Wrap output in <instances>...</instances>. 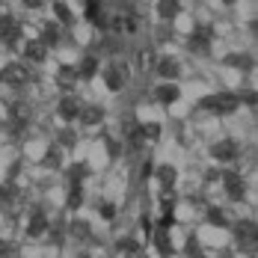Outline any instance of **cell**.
Returning a JSON list of instances; mask_svg holds the SVG:
<instances>
[{"mask_svg": "<svg viewBox=\"0 0 258 258\" xmlns=\"http://www.w3.org/2000/svg\"><path fill=\"white\" fill-rule=\"evenodd\" d=\"M202 104H205L208 110H217V113H229V110L237 107L234 95H211V98H205Z\"/></svg>", "mask_w": 258, "mask_h": 258, "instance_id": "cell-1", "label": "cell"}, {"mask_svg": "<svg viewBox=\"0 0 258 258\" xmlns=\"http://www.w3.org/2000/svg\"><path fill=\"white\" fill-rule=\"evenodd\" d=\"M223 181H226V190H229L232 199H243V178H240L237 172H226Z\"/></svg>", "mask_w": 258, "mask_h": 258, "instance_id": "cell-2", "label": "cell"}, {"mask_svg": "<svg viewBox=\"0 0 258 258\" xmlns=\"http://www.w3.org/2000/svg\"><path fill=\"white\" fill-rule=\"evenodd\" d=\"M157 101H163V104H172V101H178V86L175 83H163V86H157Z\"/></svg>", "mask_w": 258, "mask_h": 258, "instance_id": "cell-3", "label": "cell"}, {"mask_svg": "<svg viewBox=\"0 0 258 258\" xmlns=\"http://www.w3.org/2000/svg\"><path fill=\"white\" fill-rule=\"evenodd\" d=\"M234 155H237V152H234L232 140H223V143H217V146H214V157H217V160H232Z\"/></svg>", "mask_w": 258, "mask_h": 258, "instance_id": "cell-4", "label": "cell"}, {"mask_svg": "<svg viewBox=\"0 0 258 258\" xmlns=\"http://www.w3.org/2000/svg\"><path fill=\"white\" fill-rule=\"evenodd\" d=\"M59 116H62V119H78L80 104L75 101V98H62V104H59Z\"/></svg>", "mask_w": 258, "mask_h": 258, "instance_id": "cell-5", "label": "cell"}, {"mask_svg": "<svg viewBox=\"0 0 258 258\" xmlns=\"http://www.w3.org/2000/svg\"><path fill=\"white\" fill-rule=\"evenodd\" d=\"M24 53L33 59V62H42V59H45V45H42V42H27Z\"/></svg>", "mask_w": 258, "mask_h": 258, "instance_id": "cell-6", "label": "cell"}, {"mask_svg": "<svg viewBox=\"0 0 258 258\" xmlns=\"http://www.w3.org/2000/svg\"><path fill=\"white\" fill-rule=\"evenodd\" d=\"M45 226H48V223H45V214H39V211H36V214L30 217V223H27V232H30V234H42V232H45Z\"/></svg>", "mask_w": 258, "mask_h": 258, "instance_id": "cell-7", "label": "cell"}, {"mask_svg": "<svg viewBox=\"0 0 258 258\" xmlns=\"http://www.w3.org/2000/svg\"><path fill=\"white\" fill-rule=\"evenodd\" d=\"M157 178H160L163 187H172V184H175V166H169V163L160 166V169H157Z\"/></svg>", "mask_w": 258, "mask_h": 258, "instance_id": "cell-8", "label": "cell"}, {"mask_svg": "<svg viewBox=\"0 0 258 258\" xmlns=\"http://www.w3.org/2000/svg\"><path fill=\"white\" fill-rule=\"evenodd\" d=\"M0 78H6L9 83H21L24 80V69L21 66H9L6 72H0Z\"/></svg>", "mask_w": 258, "mask_h": 258, "instance_id": "cell-9", "label": "cell"}, {"mask_svg": "<svg viewBox=\"0 0 258 258\" xmlns=\"http://www.w3.org/2000/svg\"><path fill=\"white\" fill-rule=\"evenodd\" d=\"M122 72H119V69H110V72H107V86H110V89H119V86H122Z\"/></svg>", "mask_w": 258, "mask_h": 258, "instance_id": "cell-10", "label": "cell"}, {"mask_svg": "<svg viewBox=\"0 0 258 258\" xmlns=\"http://www.w3.org/2000/svg\"><path fill=\"white\" fill-rule=\"evenodd\" d=\"M157 249H160V255H169V252H172V246H169V237H166V232H157Z\"/></svg>", "mask_w": 258, "mask_h": 258, "instance_id": "cell-11", "label": "cell"}, {"mask_svg": "<svg viewBox=\"0 0 258 258\" xmlns=\"http://www.w3.org/2000/svg\"><path fill=\"white\" fill-rule=\"evenodd\" d=\"M157 12H160L163 18H169V15H175V12H178V6H175V3H169V0H163V3H157Z\"/></svg>", "mask_w": 258, "mask_h": 258, "instance_id": "cell-12", "label": "cell"}, {"mask_svg": "<svg viewBox=\"0 0 258 258\" xmlns=\"http://www.w3.org/2000/svg\"><path fill=\"white\" fill-rule=\"evenodd\" d=\"M175 72H178V66H175L172 59H163V62H160V75H163V78H175Z\"/></svg>", "mask_w": 258, "mask_h": 258, "instance_id": "cell-13", "label": "cell"}, {"mask_svg": "<svg viewBox=\"0 0 258 258\" xmlns=\"http://www.w3.org/2000/svg\"><path fill=\"white\" fill-rule=\"evenodd\" d=\"M98 119H101V110H98V107H89V110H83V122H86V125H95Z\"/></svg>", "mask_w": 258, "mask_h": 258, "instance_id": "cell-14", "label": "cell"}, {"mask_svg": "<svg viewBox=\"0 0 258 258\" xmlns=\"http://www.w3.org/2000/svg\"><path fill=\"white\" fill-rule=\"evenodd\" d=\"M80 75H83V78H92V75H95V59H92V56H86V59H83Z\"/></svg>", "mask_w": 258, "mask_h": 258, "instance_id": "cell-15", "label": "cell"}, {"mask_svg": "<svg viewBox=\"0 0 258 258\" xmlns=\"http://www.w3.org/2000/svg\"><path fill=\"white\" fill-rule=\"evenodd\" d=\"M56 39H59V33H56V27H45V36H42V45H56Z\"/></svg>", "mask_w": 258, "mask_h": 258, "instance_id": "cell-16", "label": "cell"}, {"mask_svg": "<svg viewBox=\"0 0 258 258\" xmlns=\"http://www.w3.org/2000/svg\"><path fill=\"white\" fill-rule=\"evenodd\" d=\"M83 202V193H80V187H75L72 193H69V208H78Z\"/></svg>", "mask_w": 258, "mask_h": 258, "instance_id": "cell-17", "label": "cell"}, {"mask_svg": "<svg viewBox=\"0 0 258 258\" xmlns=\"http://www.w3.org/2000/svg\"><path fill=\"white\" fill-rule=\"evenodd\" d=\"M86 18L98 21V3H86Z\"/></svg>", "mask_w": 258, "mask_h": 258, "instance_id": "cell-18", "label": "cell"}, {"mask_svg": "<svg viewBox=\"0 0 258 258\" xmlns=\"http://www.w3.org/2000/svg\"><path fill=\"white\" fill-rule=\"evenodd\" d=\"M208 217H211V223H214V226H223V223H226V217H223V211H211Z\"/></svg>", "mask_w": 258, "mask_h": 258, "instance_id": "cell-19", "label": "cell"}, {"mask_svg": "<svg viewBox=\"0 0 258 258\" xmlns=\"http://www.w3.org/2000/svg\"><path fill=\"white\" fill-rule=\"evenodd\" d=\"M53 9H56V15H59V18H62V21H69V18H72V15H69V9H66V6H62V3H56V6H53Z\"/></svg>", "mask_w": 258, "mask_h": 258, "instance_id": "cell-20", "label": "cell"}, {"mask_svg": "<svg viewBox=\"0 0 258 258\" xmlns=\"http://www.w3.org/2000/svg\"><path fill=\"white\" fill-rule=\"evenodd\" d=\"M143 134H146V137H157V134H160V128H157V125H152V122H149V125L143 128Z\"/></svg>", "mask_w": 258, "mask_h": 258, "instance_id": "cell-21", "label": "cell"}, {"mask_svg": "<svg viewBox=\"0 0 258 258\" xmlns=\"http://www.w3.org/2000/svg\"><path fill=\"white\" fill-rule=\"evenodd\" d=\"M101 214H104V217H107V220H110V217L116 214V208H113V205H101Z\"/></svg>", "mask_w": 258, "mask_h": 258, "instance_id": "cell-22", "label": "cell"}, {"mask_svg": "<svg viewBox=\"0 0 258 258\" xmlns=\"http://www.w3.org/2000/svg\"><path fill=\"white\" fill-rule=\"evenodd\" d=\"M0 255H6V243L3 240H0Z\"/></svg>", "mask_w": 258, "mask_h": 258, "instance_id": "cell-23", "label": "cell"}]
</instances>
